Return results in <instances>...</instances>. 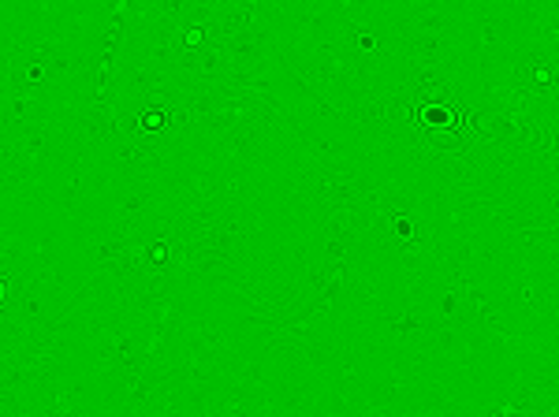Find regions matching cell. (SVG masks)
<instances>
[{
	"instance_id": "1",
	"label": "cell",
	"mask_w": 559,
	"mask_h": 417,
	"mask_svg": "<svg viewBox=\"0 0 559 417\" xmlns=\"http://www.w3.org/2000/svg\"><path fill=\"white\" fill-rule=\"evenodd\" d=\"M332 15L340 23V60L358 94H395L407 79V52L392 4L332 0Z\"/></svg>"
},
{
	"instance_id": "5",
	"label": "cell",
	"mask_w": 559,
	"mask_h": 417,
	"mask_svg": "<svg viewBox=\"0 0 559 417\" xmlns=\"http://www.w3.org/2000/svg\"><path fill=\"white\" fill-rule=\"evenodd\" d=\"M463 417V398L444 384L432 369H421V377L407 388L400 403V417Z\"/></svg>"
},
{
	"instance_id": "4",
	"label": "cell",
	"mask_w": 559,
	"mask_h": 417,
	"mask_svg": "<svg viewBox=\"0 0 559 417\" xmlns=\"http://www.w3.org/2000/svg\"><path fill=\"white\" fill-rule=\"evenodd\" d=\"M395 23L407 34H429V38H466V0H411L392 4Z\"/></svg>"
},
{
	"instance_id": "3",
	"label": "cell",
	"mask_w": 559,
	"mask_h": 417,
	"mask_svg": "<svg viewBox=\"0 0 559 417\" xmlns=\"http://www.w3.org/2000/svg\"><path fill=\"white\" fill-rule=\"evenodd\" d=\"M466 49H471L481 79L511 60L515 52L511 0H471L466 4Z\"/></svg>"
},
{
	"instance_id": "2",
	"label": "cell",
	"mask_w": 559,
	"mask_h": 417,
	"mask_svg": "<svg viewBox=\"0 0 559 417\" xmlns=\"http://www.w3.org/2000/svg\"><path fill=\"white\" fill-rule=\"evenodd\" d=\"M23 403L26 417L31 414H108V392L102 388V380L90 377L79 366H60L49 373H38L34 384L26 388Z\"/></svg>"
}]
</instances>
